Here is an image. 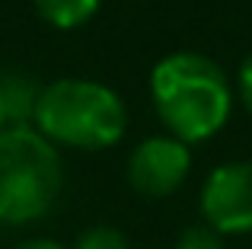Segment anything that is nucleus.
Returning a JSON list of instances; mask_svg holds the SVG:
<instances>
[{
  "label": "nucleus",
  "instance_id": "5",
  "mask_svg": "<svg viewBox=\"0 0 252 249\" xmlns=\"http://www.w3.org/2000/svg\"><path fill=\"white\" fill-rule=\"evenodd\" d=\"M191 173V150L189 144L169 134L147 137L128 156V182L137 195L147 198H166L179 192Z\"/></svg>",
  "mask_w": 252,
  "mask_h": 249
},
{
  "label": "nucleus",
  "instance_id": "4",
  "mask_svg": "<svg viewBox=\"0 0 252 249\" xmlns=\"http://www.w3.org/2000/svg\"><path fill=\"white\" fill-rule=\"evenodd\" d=\"M204 224L220 237L252 233V163H223L201 186Z\"/></svg>",
  "mask_w": 252,
  "mask_h": 249
},
{
  "label": "nucleus",
  "instance_id": "6",
  "mask_svg": "<svg viewBox=\"0 0 252 249\" xmlns=\"http://www.w3.org/2000/svg\"><path fill=\"white\" fill-rule=\"evenodd\" d=\"M0 93H3V109H6V124H32L35 115V102H38V80H32L29 74H6L0 77Z\"/></svg>",
  "mask_w": 252,
  "mask_h": 249
},
{
  "label": "nucleus",
  "instance_id": "10",
  "mask_svg": "<svg viewBox=\"0 0 252 249\" xmlns=\"http://www.w3.org/2000/svg\"><path fill=\"white\" fill-rule=\"evenodd\" d=\"M236 90H240V99H243V106H246V109H249V115H252V51H249L246 58H243V64H240Z\"/></svg>",
  "mask_w": 252,
  "mask_h": 249
},
{
  "label": "nucleus",
  "instance_id": "9",
  "mask_svg": "<svg viewBox=\"0 0 252 249\" xmlns=\"http://www.w3.org/2000/svg\"><path fill=\"white\" fill-rule=\"evenodd\" d=\"M176 249H223V237L217 230H211L208 224H195L179 233Z\"/></svg>",
  "mask_w": 252,
  "mask_h": 249
},
{
  "label": "nucleus",
  "instance_id": "8",
  "mask_svg": "<svg viewBox=\"0 0 252 249\" xmlns=\"http://www.w3.org/2000/svg\"><path fill=\"white\" fill-rule=\"evenodd\" d=\"M74 249H128V237L118 227L109 224H96L90 230L80 233V240L74 243Z\"/></svg>",
  "mask_w": 252,
  "mask_h": 249
},
{
  "label": "nucleus",
  "instance_id": "12",
  "mask_svg": "<svg viewBox=\"0 0 252 249\" xmlns=\"http://www.w3.org/2000/svg\"><path fill=\"white\" fill-rule=\"evenodd\" d=\"M3 128H10V124H6V109H3V93H0V131Z\"/></svg>",
  "mask_w": 252,
  "mask_h": 249
},
{
  "label": "nucleus",
  "instance_id": "11",
  "mask_svg": "<svg viewBox=\"0 0 252 249\" xmlns=\"http://www.w3.org/2000/svg\"><path fill=\"white\" fill-rule=\"evenodd\" d=\"M13 249H67V246L55 243V240H26V243H19Z\"/></svg>",
  "mask_w": 252,
  "mask_h": 249
},
{
  "label": "nucleus",
  "instance_id": "7",
  "mask_svg": "<svg viewBox=\"0 0 252 249\" xmlns=\"http://www.w3.org/2000/svg\"><path fill=\"white\" fill-rule=\"evenodd\" d=\"M35 13L55 29H80L99 10V0H32Z\"/></svg>",
  "mask_w": 252,
  "mask_h": 249
},
{
  "label": "nucleus",
  "instance_id": "3",
  "mask_svg": "<svg viewBox=\"0 0 252 249\" xmlns=\"http://www.w3.org/2000/svg\"><path fill=\"white\" fill-rule=\"evenodd\" d=\"M64 188L61 154L32 124L0 131V224L19 227L51 214Z\"/></svg>",
  "mask_w": 252,
  "mask_h": 249
},
{
  "label": "nucleus",
  "instance_id": "1",
  "mask_svg": "<svg viewBox=\"0 0 252 249\" xmlns=\"http://www.w3.org/2000/svg\"><path fill=\"white\" fill-rule=\"evenodd\" d=\"M150 96L169 137L198 144L214 137L233 109L227 74L198 51H172L150 70Z\"/></svg>",
  "mask_w": 252,
  "mask_h": 249
},
{
  "label": "nucleus",
  "instance_id": "2",
  "mask_svg": "<svg viewBox=\"0 0 252 249\" xmlns=\"http://www.w3.org/2000/svg\"><path fill=\"white\" fill-rule=\"evenodd\" d=\"M32 128L55 147L105 150L122 141L128 128V109L105 83L61 77L42 87Z\"/></svg>",
  "mask_w": 252,
  "mask_h": 249
}]
</instances>
